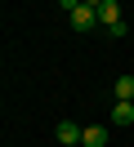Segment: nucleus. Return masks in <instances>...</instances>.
Here are the masks:
<instances>
[{"label":"nucleus","instance_id":"obj_1","mask_svg":"<svg viewBox=\"0 0 134 147\" xmlns=\"http://www.w3.org/2000/svg\"><path fill=\"white\" fill-rule=\"evenodd\" d=\"M98 27H107L116 40L125 36V18H121V5H116V0H103V5H98Z\"/></svg>","mask_w":134,"mask_h":147},{"label":"nucleus","instance_id":"obj_2","mask_svg":"<svg viewBox=\"0 0 134 147\" xmlns=\"http://www.w3.org/2000/svg\"><path fill=\"white\" fill-rule=\"evenodd\" d=\"M54 138H58V143H67V147H80L85 129H80L76 120H58V125H54Z\"/></svg>","mask_w":134,"mask_h":147},{"label":"nucleus","instance_id":"obj_3","mask_svg":"<svg viewBox=\"0 0 134 147\" xmlns=\"http://www.w3.org/2000/svg\"><path fill=\"white\" fill-rule=\"evenodd\" d=\"M67 22H71L76 31H94V27H98V9H94V5H80L76 13H67Z\"/></svg>","mask_w":134,"mask_h":147},{"label":"nucleus","instance_id":"obj_4","mask_svg":"<svg viewBox=\"0 0 134 147\" xmlns=\"http://www.w3.org/2000/svg\"><path fill=\"white\" fill-rule=\"evenodd\" d=\"M80 147H107V125H85Z\"/></svg>","mask_w":134,"mask_h":147},{"label":"nucleus","instance_id":"obj_5","mask_svg":"<svg viewBox=\"0 0 134 147\" xmlns=\"http://www.w3.org/2000/svg\"><path fill=\"white\" fill-rule=\"evenodd\" d=\"M112 125H134V102H121V98H116V107H112Z\"/></svg>","mask_w":134,"mask_h":147},{"label":"nucleus","instance_id":"obj_6","mask_svg":"<svg viewBox=\"0 0 134 147\" xmlns=\"http://www.w3.org/2000/svg\"><path fill=\"white\" fill-rule=\"evenodd\" d=\"M116 98H121V102H134V76H116Z\"/></svg>","mask_w":134,"mask_h":147},{"label":"nucleus","instance_id":"obj_7","mask_svg":"<svg viewBox=\"0 0 134 147\" xmlns=\"http://www.w3.org/2000/svg\"><path fill=\"white\" fill-rule=\"evenodd\" d=\"M58 9H67V13H76V9H80V0H58Z\"/></svg>","mask_w":134,"mask_h":147},{"label":"nucleus","instance_id":"obj_8","mask_svg":"<svg viewBox=\"0 0 134 147\" xmlns=\"http://www.w3.org/2000/svg\"><path fill=\"white\" fill-rule=\"evenodd\" d=\"M80 5H94V9H98V5H103V0H80Z\"/></svg>","mask_w":134,"mask_h":147}]
</instances>
